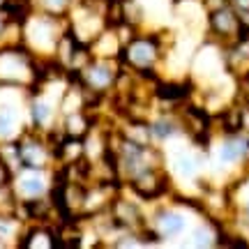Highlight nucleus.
Segmentation results:
<instances>
[{
	"mask_svg": "<svg viewBox=\"0 0 249 249\" xmlns=\"http://www.w3.org/2000/svg\"><path fill=\"white\" fill-rule=\"evenodd\" d=\"M169 44L164 42L160 30L155 33H139L129 44L123 46L118 60L123 67L136 71V74H157L160 62L166 60Z\"/></svg>",
	"mask_w": 249,
	"mask_h": 249,
	"instance_id": "1",
	"label": "nucleus"
},
{
	"mask_svg": "<svg viewBox=\"0 0 249 249\" xmlns=\"http://www.w3.org/2000/svg\"><path fill=\"white\" fill-rule=\"evenodd\" d=\"M9 182H12V173H9V169L0 161V192H5L9 187Z\"/></svg>",
	"mask_w": 249,
	"mask_h": 249,
	"instance_id": "16",
	"label": "nucleus"
},
{
	"mask_svg": "<svg viewBox=\"0 0 249 249\" xmlns=\"http://www.w3.org/2000/svg\"><path fill=\"white\" fill-rule=\"evenodd\" d=\"M166 169H171L182 180H194L198 169H201V160H198L196 152L180 148V150H173L166 157Z\"/></svg>",
	"mask_w": 249,
	"mask_h": 249,
	"instance_id": "13",
	"label": "nucleus"
},
{
	"mask_svg": "<svg viewBox=\"0 0 249 249\" xmlns=\"http://www.w3.org/2000/svg\"><path fill=\"white\" fill-rule=\"evenodd\" d=\"M9 189L17 201H33L39 196H46L51 192V182L46 178L44 169H33V166H21L12 176Z\"/></svg>",
	"mask_w": 249,
	"mask_h": 249,
	"instance_id": "8",
	"label": "nucleus"
},
{
	"mask_svg": "<svg viewBox=\"0 0 249 249\" xmlns=\"http://www.w3.org/2000/svg\"><path fill=\"white\" fill-rule=\"evenodd\" d=\"M124 187L132 192L143 205L145 203H157L171 192V176L166 166H155V169H145L136 173L132 180H127Z\"/></svg>",
	"mask_w": 249,
	"mask_h": 249,
	"instance_id": "3",
	"label": "nucleus"
},
{
	"mask_svg": "<svg viewBox=\"0 0 249 249\" xmlns=\"http://www.w3.org/2000/svg\"><path fill=\"white\" fill-rule=\"evenodd\" d=\"M229 5H231L238 14H247L249 12V0H229Z\"/></svg>",
	"mask_w": 249,
	"mask_h": 249,
	"instance_id": "17",
	"label": "nucleus"
},
{
	"mask_svg": "<svg viewBox=\"0 0 249 249\" xmlns=\"http://www.w3.org/2000/svg\"><path fill=\"white\" fill-rule=\"evenodd\" d=\"M18 247H28V249H53L58 247V231L49 224H39L35 222L28 229L21 240L17 242Z\"/></svg>",
	"mask_w": 249,
	"mask_h": 249,
	"instance_id": "12",
	"label": "nucleus"
},
{
	"mask_svg": "<svg viewBox=\"0 0 249 249\" xmlns=\"http://www.w3.org/2000/svg\"><path fill=\"white\" fill-rule=\"evenodd\" d=\"M150 124V136L152 143L160 145V143H169L173 141L176 136L182 134V127H180V118L178 111H160L148 120Z\"/></svg>",
	"mask_w": 249,
	"mask_h": 249,
	"instance_id": "9",
	"label": "nucleus"
},
{
	"mask_svg": "<svg viewBox=\"0 0 249 249\" xmlns=\"http://www.w3.org/2000/svg\"><path fill=\"white\" fill-rule=\"evenodd\" d=\"M205 26H208V33L214 37V42H219L222 46H229L233 42H238L240 37L249 35V30L240 23L238 12L231 5L208 9L205 12Z\"/></svg>",
	"mask_w": 249,
	"mask_h": 249,
	"instance_id": "4",
	"label": "nucleus"
},
{
	"mask_svg": "<svg viewBox=\"0 0 249 249\" xmlns=\"http://www.w3.org/2000/svg\"><path fill=\"white\" fill-rule=\"evenodd\" d=\"M30 2H33V9H37V12H44L49 17L67 18L76 0H30Z\"/></svg>",
	"mask_w": 249,
	"mask_h": 249,
	"instance_id": "15",
	"label": "nucleus"
},
{
	"mask_svg": "<svg viewBox=\"0 0 249 249\" xmlns=\"http://www.w3.org/2000/svg\"><path fill=\"white\" fill-rule=\"evenodd\" d=\"M18 150H21V161L23 166L33 169H46L53 164V148L46 141V134L35 127H26L18 134Z\"/></svg>",
	"mask_w": 249,
	"mask_h": 249,
	"instance_id": "6",
	"label": "nucleus"
},
{
	"mask_svg": "<svg viewBox=\"0 0 249 249\" xmlns=\"http://www.w3.org/2000/svg\"><path fill=\"white\" fill-rule=\"evenodd\" d=\"M148 226L157 235V240H178L189 229V219L173 205H161V208L157 205L148 214Z\"/></svg>",
	"mask_w": 249,
	"mask_h": 249,
	"instance_id": "7",
	"label": "nucleus"
},
{
	"mask_svg": "<svg viewBox=\"0 0 249 249\" xmlns=\"http://www.w3.org/2000/svg\"><path fill=\"white\" fill-rule=\"evenodd\" d=\"M120 60L118 58H97L92 55V60L79 71V74H67L71 79H76L86 90L97 92V95H108L113 90L116 76L120 71Z\"/></svg>",
	"mask_w": 249,
	"mask_h": 249,
	"instance_id": "2",
	"label": "nucleus"
},
{
	"mask_svg": "<svg viewBox=\"0 0 249 249\" xmlns=\"http://www.w3.org/2000/svg\"><path fill=\"white\" fill-rule=\"evenodd\" d=\"M33 92V97L28 99V116H30V124L35 127V129H51L49 124L53 123L55 118V108L58 104H53L49 97L42 95V90H30Z\"/></svg>",
	"mask_w": 249,
	"mask_h": 249,
	"instance_id": "10",
	"label": "nucleus"
},
{
	"mask_svg": "<svg viewBox=\"0 0 249 249\" xmlns=\"http://www.w3.org/2000/svg\"><path fill=\"white\" fill-rule=\"evenodd\" d=\"M99 120L97 113H92L88 108L81 111H71V113H62V127L60 132L65 136H74V139H86V134L95 127V123Z\"/></svg>",
	"mask_w": 249,
	"mask_h": 249,
	"instance_id": "11",
	"label": "nucleus"
},
{
	"mask_svg": "<svg viewBox=\"0 0 249 249\" xmlns=\"http://www.w3.org/2000/svg\"><path fill=\"white\" fill-rule=\"evenodd\" d=\"M108 217L113 219L118 229L123 231H132V233H141L145 226H148V213L143 210V203L134 196V198H127L123 194V189L116 194V198L108 205Z\"/></svg>",
	"mask_w": 249,
	"mask_h": 249,
	"instance_id": "5",
	"label": "nucleus"
},
{
	"mask_svg": "<svg viewBox=\"0 0 249 249\" xmlns=\"http://www.w3.org/2000/svg\"><path fill=\"white\" fill-rule=\"evenodd\" d=\"M26 127H21V111L17 104L12 102H2L0 104V141L7 139H18V134Z\"/></svg>",
	"mask_w": 249,
	"mask_h": 249,
	"instance_id": "14",
	"label": "nucleus"
}]
</instances>
